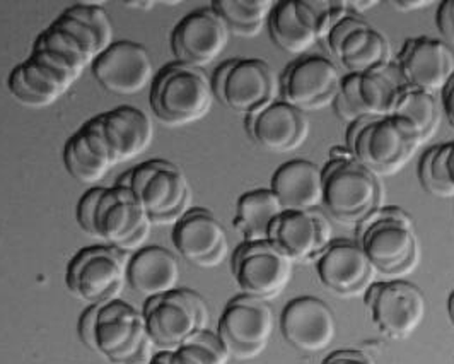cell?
I'll list each match as a JSON object with an SVG mask.
<instances>
[{"label":"cell","instance_id":"cell-1","mask_svg":"<svg viewBox=\"0 0 454 364\" xmlns=\"http://www.w3.org/2000/svg\"><path fill=\"white\" fill-rule=\"evenodd\" d=\"M114 44V24L101 4L81 2L62 11L35 40L29 55L7 75L12 99L43 110L64 98Z\"/></svg>","mask_w":454,"mask_h":364},{"label":"cell","instance_id":"cell-2","mask_svg":"<svg viewBox=\"0 0 454 364\" xmlns=\"http://www.w3.org/2000/svg\"><path fill=\"white\" fill-rule=\"evenodd\" d=\"M154 125L140 108L121 105L86 120L64 146V166L75 182L94 185L127 161L144 154Z\"/></svg>","mask_w":454,"mask_h":364},{"label":"cell","instance_id":"cell-3","mask_svg":"<svg viewBox=\"0 0 454 364\" xmlns=\"http://www.w3.org/2000/svg\"><path fill=\"white\" fill-rule=\"evenodd\" d=\"M77 334L108 364H149L154 358L142 312L123 299L88 306L77 321Z\"/></svg>","mask_w":454,"mask_h":364},{"label":"cell","instance_id":"cell-4","mask_svg":"<svg viewBox=\"0 0 454 364\" xmlns=\"http://www.w3.org/2000/svg\"><path fill=\"white\" fill-rule=\"evenodd\" d=\"M75 219L90 238L120 250L145 247L153 225L136 197L123 186H92L77 202Z\"/></svg>","mask_w":454,"mask_h":364},{"label":"cell","instance_id":"cell-5","mask_svg":"<svg viewBox=\"0 0 454 364\" xmlns=\"http://www.w3.org/2000/svg\"><path fill=\"white\" fill-rule=\"evenodd\" d=\"M323 173V207L341 225L359 226L385 207L381 178L364 168L345 147H335Z\"/></svg>","mask_w":454,"mask_h":364},{"label":"cell","instance_id":"cell-6","mask_svg":"<svg viewBox=\"0 0 454 364\" xmlns=\"http://www.w3.org/2000/svg\"><path fill=\"white\" fill-rule=\"evenodd\" d=\"M422 146L417 131L398 116H365L345 136V149L378 178L402 171Z\"/></svg>","mask_w":454,"mask_h":364},{"label":"cell","instance_id":"cell-7","mask_svg":"<svg viewBox=\"0 0 454 364\" xmlns=\"http://www.w3.org/2000/svg\"><path fill=\"white\" fill-rule=\"evenodd\" d=\"M357 243L376 273L389 281L407 277L420 262L413 219L400 207H381L357 226Z\"/></svg>","mask_w":454,"mask_h":364},{"label":"cell","instance_id":"cell-8","mask_svg":"<svg viewBox=\"0 0 454 364\" xmlns=\"http://www.w3.org/2000/svg\"><path fill=\"white\" fill-rule=\"evenodd\" d=\"M114 183L136 197L153 226H175L192 209V186L176 162L144 161L121 173Z\"/></svg>","mask_w":454,"mask_h":364},{"label":"cell","instance_id":"cell-9","mask_svg":"<svg viewBox=\"0 0 454 364\" xmlns=\"http://www.w3.org/2000/svg\"><path fill=\"white\" fill-rule=\"evenodd\" d=\"M212 81L204 68L173 60L160 68L151 84V110L168 127H188L210 114Z\"/></svg>","mask_w":454,"mask_h":364},{"label":"cell","instance_id":"cell-10","mask_svg":"<svg viewBox=\"0 0 454 364\" xmlns=\"http://www.w3.org/2000/svg\"><path fill=\"white\" fill-rule=\"evenodd\" d=\"M147 336L158 352H173L195 334L208 330L210 310L204 297L178 288L145 299L142 306Z\"/></svg>","mask_w":454,"mask_h":364},{"label":"cell","instance_id":"cell-11","mask_svg":"<svg viewBox=\"0 0 454 364\" xmlns=\"http://www.w3.org/2000/svg\"><path fill=\"white\" fill-rule=\"evenodd\" d=\"M130 255L101 243L77 251L66 271L68 293L90 306L121 299Z\"/></svg>","mask_w":454,"mask_h":364},{"label":"cell","instance_id":"cell-12","mask_svg":"<svg viewBox=\"0 0 454 364\" xmlns=\"http://www.w3.org/2000/svg\"><path fill=\"white\" fill-rule=\"evenodd\" d=\"M214 98L234 114L250 115L277 99L280 81L262 59H229L214 70Z\"/></svg>","mask_w":454,"mask_h":364},{"label":"cell","instance_id":"cell-13","mask_svg":"<svg viewBox=\"0 0 454 364\" xmlns=\"http://www.w3.org/2000/svg\"><path fill=\"white\" fill-rule=\"evenodd\" d=\"M275 330V315L267 301L238 295L229 303L217 323V336L236 361H251L263 354Z\"/></svg>","mask_w":454,"mask_h":364},{"label":"cell","instance_id":"cell-14","mask_svg":"<svg viewBox=\"0 0 454 364\" xmlns=\"http://www.w3.org/2000/svg\"><path fill=\"white\" fill-rule=\"evenodd\" d=\"M364 303L376 328L391 341L411 337L427 315L424 293L403 279L374 282L364 295Z\"/></svg>","mask_w":454,"mask_h":364},{"label":"cell","instance_id":"cell-15","mask_svg":"<svg viewBox=\"0 0 454 364\" xmlns=\"http://www.w3.org/2000/svg\"><path fill=\"white\" fill-rule=\"evenodd\" d=\"M231 273L243 295L269 303L291 284L294 264L269 240L243 241L231 257Z\"/></svg>","mask_w":454,"mask_h":364},{"label":"cell","instance_id":"cell-16","mask_svg":"<svg viewBox=\"0 0 454 364\" xmlns=\"http://www.w3.org/2000/svg\"><path fill=\"white\" fill-rule=\"evenodd\" d=\"M341 75L339 67L323 55H302L291 62L280 79L282 99L306 112H319L333 105Z\"/></svg>","mask_w":454,"mask_h":364},{"label":"cell","instance_id":"cell-17","mask_svg":"<svg viewBox=\"0 0 454 364\" xmlns=\"http://www.w3.org/2000/svg\"><path fill=\"white\" fill-rule=\"evenodd\" d=\"M91 74L105 91L114 96H134L153 84L154 64L145 46L118 40L98 55Z\"/></svg>","mask_w":454,"mask_h":364},{"label":"cell","instance_id":"cell-18","mask_svg":"<svg viewBox=\"0 0 454 364\" xmlns=\"http://www.w3.org/2000/svg\"><path fill=\"white\" fill-rule=\"evenodd\" d=\"M229 40L226 23L207 5L192 11L173 28L169 44L175 60L204 68L224 53Z\"/></svg>","mask_w":454,"mask_h":364},{"label":"cell","instance_id":"cell-19","mask_svg":"<svg viewBox=\"0 0 454 364\" xmlns=\"http://www.w3.org/2000/svg\"><path fill=\"white\" fill-rule=\"evenodd\" d=\"M326 42L347 74H367L391 64L393 51L387 36L354 14L341 20Z\"/></svg>","mask_w":454,"mask_h":364},{"label":"cell","instance_id":"cell-20","mask_svg":"<svg viewBox=\"0 0 454 364\" xmlns=\"http://www.w3.org/2000/svg\"><path fill=\"white\" fill-rule=\"evenodd\" d=\"M171 241L178 255L200 269L219 267L229 255V238L223 223L204 207H192L173 226Z\"/></svg>","mask_w":454,"mask_h":364},{"label":"cell","instance_id":"cell-21","mask_svg":"<svg viewBox=\"0 0 454 364\" xmlns=\"http://www.w3.org/2000/svg\"><path fill=\"white\" fill-rule=\"evenodd\" d=\"M280 332L295 351L302 354H318L335 341L337 319L323 299L294 297L282 310Z\"/></svg>","mask_w":454,"mask_h":364},{"label":"cell","instance_id":"cell-22","mask_svg":"<svg viewBox=\"0 0 454 364\" xmlns=\"http://www.w3.org/2000/svg\"><path fill=\"white\" fill-rule=\"evenodd\" d=\"M332 233L328 218L319 210H284L273 221L269 241L293 264H308L318 260L332 245Z\"/></svg>","mask_w":454,"mask_h":364},{"label":"cell","instance_id":"cell-23","mask_svg":"<svg viewBox=\"0 0 454 364\" xmlns=\"http://www.w3.org/2000/svg\"><path fill=\"white\" fill-rule=\"evenodd\" d=\"M245 131L263 151L273 154L294 153L309 136V120L284 99H275L245 116Z\"/></svg>","mask_w":454,"mask_h":364},{"label":"cell","instance_id":"cell-24","mask_svg":"<svg viewBox=\"0 0 454 364\" xmlns=\"http://www.w3.org/2000/svg\"><path fill=\"white\" fill-rule=\"evenodd\" d=\"M319 282L339 297H359L374 284L376 271L361 245L352 240H333L317 260Z\"/></svg>","mask_w":454,"mask_h":364},{"label":"cell","instance_id":"cell-25","mask_svg":"<svg viewBox=\"0 0 454 364\" xmlns=\"http://www.w3.org/2000/svg\"><path fill=\"white\" fill-rule=\"evenodd\" d=\"M409 88L437 94L454 75V53L437 38H409L395 62Z\"/></svg>","mask_w":454,"mask_h":364},{"label":"cell","instance_id":"cell-26","mask_svg":"<svg viewBox=\"0 0 454 364\" xmlns=\"http://www.w3.org/2000/svg\"><path fill=\"white\" fill-rule=\"evenodd\" d=\"M182 269L178 257L160 245L134 251L127 267V284L144 299L178 289Z\"/></svg>","mask_w":454,"mask_h":364},{"label":"cell","instance_id":"cell-27","mask_svg":"<svg viewBox=\"0 0 454 364\" xmlns=\"http://www.w3.org/2000/svg\"><path fill=\"white\" fill-rule=\"evenodd\" d=\"M267 24L273 44L289 55L302 57L321 40L318 20L308 0L275 2Z\"/></svg>","mask_w":454,"mask_h":364},{"label":"cell","instance_id":"cell-28","mask_svg":"<svg viewBox=\"0 0 454 364\" xmlns=\"http://www.w3.org/2000/svg\"><path fill=\"white\" fill-rule=\"evenodd\" d=\"M270 190L284 210H319L323 205V173L311 161H287L273 173Z\"/></svg>","mask_w":454,"mask_h":364},{"label":"cell","instance_id":"cell-29","mask_svg":"<svg viewBox=\"0 0 454 364\" xmlns=\"http://www.w3.org/2000/svg\"><path fill=\"white\" fill-rule=\"evenodd\" d=\"M359 75V99L364 116H393L400 99L409 90L396 64H387Z\"/></svg>","mask_w":454,"mask_h":364},{"label":"cell","instance_id":"cell-30","mask_svg":"<svg viewBox=\"0 0 454 364\" xmlns=\"http://www.w3.org/2000/svg\"><path fill=\"white\" fill-rule=\"evenodd\" d=\"M282 212L284 207L272 190H251L238 199L234 228L243 236V241H265L269 240L273 221Z\"/></svg>","mask_w":454,"mask_h":364},{"label":"cell","instance_id":"cell-31","mask_svg":"<svg viewBox=\"0 0 454 364\" xmlns=\"http://www.w3.org/2000/svg\"><path fill=\"white\" fill-rule=\"evenodd\" d=\"M273 5L272 0H217L210 4L229 33L239 38L258 36L269 23Z\"/></svg>","mask_w":454,"mask_h":364},{"label":"cell","instance_id":"cell-32","mask_svg":"<svg viewBox=\"0 0 454 364\" xmlns=\"http://www.w3.org/2000/svg\"><path fill=\"white\" fill-rule=\"evenodd\" d=\"M426 192L439 199H454V142L427 149L419 164Z\"/></svg>","mask_w":454,"mask_h":364},{"label":"cell","instance_id":"cell-33","mask_svg":"<svg viewBox=\"0 0 454 364\" xmlns=\"http://www.w3.org/2000/svg\"><path fill=\"white\" fill-rule=\"evenodd\" d=\"M231 356L219 336L202 330L173 352H158L149 364H229Z\"/></svg>","mask_w":454,"mask_h":364},{"label":"cell","instance_id":"cell-34","mask_svg":"<svg viewBox=\"0 0 454 364\" xmlns=\"http://www.w3.org/2000/svg\"><path fill=\"white\" fill-rule=\"evenodd\" d=\"M393 116L403 118L417 131L422 144L437 134L441 125V108L434 94L409 88L400 99Z\"/></svg>","mask_w":454,"mask_h":364},{"label":"cell","instance_id":"cell-35","mask_svg":"<svg viewBox=\"0 0 454 364\" xmlns=\"http://www.w3.org/2000/svg\"><path fill=\"white\" fill-rule=\"evenodd\" d=\"M321 364H376L371 356L359 349H339L325 358Z\"/></svg>","mask_w":454,"mask_h":364},{"label":"cell","instance_id":"cell-36","mask_svg":"<svg viewBox=\"0 0 454 364\" xmlns=\"http://www.w3.org/2000/svg\"><path fill=\"white\" fill-rule=\"evenodd\" d=\"M435 21L441 35L454 45V0H446L439 5Z\"/></svg>","mask_w":454,"mask_h":364},{"label":"cell","instance_id":"cell-37","mask_svg":"<svg viewBox=\"0 0 454 364\" xmlns=\"http://www.w3.org/2000/svg\"><path fill=\"white\" fill-rule=\"evenodd\" d=\"M441 96H442V110L448 118V123L454 131V75L441 92Z\"/></svg>","mask_w":454,"mask_h":364},{"label":"cell","instance_id":"cell-38","mask_svg":"<svg viewBox=\"0 0 454 364\" xmlns=\"http://www.w3.org/2000/svg\"><path fill=\"white\" fill-rule=\"evenodd\" d=\"M432 0H424V2H389V7H393L395 11H398V12H405V14H409V12H415V11H420V9H424V7H431Z\"/></svg>","mask_w":454,"mask_h":364},{"label":"cell","instance_id":"cell-39","mask_svg":"<svg viewBox=\"0 0 454 364\" xmlns=\"http://www.w3.org/2000/svg\"><path fill=\"white\" fill-rule=\"evenodd\" d=\"M347 5H348V11L356 16V14H364L371 7H376L378 2H347Z\"/></svg>","mask_w":454,"mask_h":364},{"label":"cell","instance_id":"cell-40","mask_svg":"<svg viewBox=\"0 0 454 364\" xmlns=\"http://www.w3.org/2000/svg\"><path fill=\"white\" fill-rule=\"evenodd\" d=\"M448 313H450V320H451V323L454 325V291L450 295V299H448Z\"/></svg>","mask_w":454,"mask_h":364},{"label":"cell","instance_id":"cell-41","mask_svg":"<svg viewBox=\"0 0 454 364\" xmlns=\"http://www.w3.org/2000/svg\"><path fill=\"white\" fill-rule=\"evenodd\" d=\"M125 5H127V7H134V9H151V7H154L153 2H145V4L136 2V4H125Z\"/></svg>","mask_w":454,"mask_h":364}]
</instances>
